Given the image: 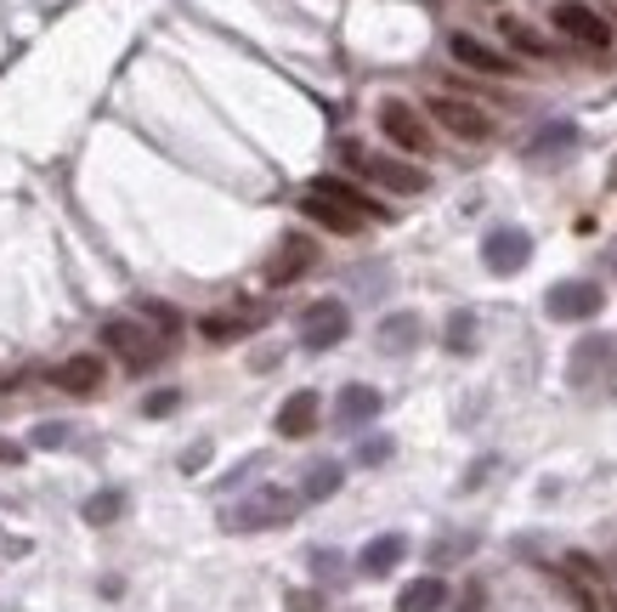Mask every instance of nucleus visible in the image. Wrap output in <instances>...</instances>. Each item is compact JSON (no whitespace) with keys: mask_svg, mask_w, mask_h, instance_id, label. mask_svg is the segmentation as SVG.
I'll return each mask as SVG.
<instances>
[{"mask_svg":"<svg viewBox=\"0 0 617 612\" xmlns=\"http://www.w3.org/2000/svg\"><path fill=\"white\" fill-rule=\"evenodd\" d=\"M295 510H301V494H290V488H255L239 505L221 510V528L227 533H266V528H283Z\"/></svg>","mask_w":617,"mask_h":612,"instance_id":"obj_1","label":"nucleus"},{"mask_svg":"<svg viewBox=\"0 0 617 612\" xmlns=\"http://www.w3.org/2000/svg\"><path fill=\"white\" fill-rule=\"evenodd\" d=\"M566 381L578 392H600V386H617V335H584L566 357Z\"/></svg>","mask_w":617,"mask_h":612,"instance_id":"obj_2","label":"nucleus"},{"mask_svg":"<svg viewBox=\"0 0 617 612\" xmlns=\"http://www.w3.org/2000/svg\"><path fill=\"white\" fill-rule=\"evenodd\" d=\"M352 165H363V176L374 181V187H391V194H425L431 187V176L425 170H414V165H402V159H386V154H363L357 143H346L341 148Z\"/></svg>","mask_w":617,"mask_h":612,"instance_id":"obj_3","label":"nucleus"},{"mask_svg":"<svg viewBox=\"0 0 617 612\" xmlns=\"http://www.w3.org/2000/svg\"><path fill=\"white\" fill-rule=\"evenodd\" d=\"M346 335H352V312L341 301H312L306 307V318H301V346L306 352H335Z\"/></svg>","mask_w":617,"mask_h":612,"instance_id":"obj_4","label":"nucleus"},{"mask_svg":"<svg viewBox=\"0 0 617 612\" xmlns=\"http://www.w3.org/2000/svg\"><path fill=\"white\" fill-rule=\"evenodd\" d=\"M379 131H386L402 154H431V125H425V114L414 103H402V97L379 103Z\"/></svg>","mask_w":617,"mask_h":612,"instance_id":"obj_5","label":"nucleus"},{"mask_svg":"<svg viewBox=\"0 0 617 612\" xmlns=\"http://www.w3.org/2000/svg\"><path fill=\"white\" fill-rule=\"evenodd\" d=\"M103 346L119 352L130 369H154V363H159V341L142 329V318H108V323H103Z\"/></svg>","mask_w":617,"mask_h":612,"instance_id":"obj_6","label":"nucleus"},{"mask_svg":"<svg viewBox=\"0 0 617 612\" xmlns=\"http://www.w3.org/2000/svg\"><path fill=\"white\" fill-rule=\"evenodd\" d=\"M600 284L595 278H561V284L544 295V307H550V318L555 323H584V318H595L600 312Z\"/></svg>","mask_w":617,"mask_h":612,"instance_id":"obj_7","label":"nucleus"},{"mask_svg":"<svg viewBox=\"0 0 617 612\" xmlns=\"http://www.w3.org/2000/svg\"><path fill=\"white\" fill-rule=\"evenodd\" d=\"M550 23L566 34V40H578V45H611V23L595 12V7H584V0H555L550 7Z\"/></svg>","mask_w":617,"mask_h":612,"instance_id":"obj_8","label":"nucleus"},{"mask_svg":"<svg viewBox=\"0 0 617 612\" xmlns=\"http://www.w3.org/2000/svg\"><path fill=\"white\" fill-rule=\"evenodd\" d=\"M482 261H488V272H499V278L521 272V267L533 261V232H527V227H493L488 239H482Z\"/></svg>","mask_w":617,"mask_h":612,"instance_id":"obj_9","label":"nucleus"},{"mask_svg":"<svg viewBox=\"0 0 617 612\" xmlns=\"http://www.w3.org/2000/svg\"><path fill=\"white\" fill-rule=\"evenodd\" d=\"M425 114H431L448 136H459V143H488V136H493V120L477 108V103H459V97H431V108H425Z\"/></svg>","mask_w":617,"mask_h":612,"instance_id":"obj_10","label":"nucleus"},{"mask_svg":"<svg viewBox=\"0 0 617 612\" xmlns=\"http://www.w3.org/2000/svg\"><path fill=\"white\" fill-rule=\"evenodd\" d=\"M317 261V245L306 239V232H290V239L278 245V256L266 261V284H295V278H306Z\"/></svg>","mask_w":617,"mask_h":612,"instance_id":"obj_11","label":"nucleus"},{"mask_svg":"<svg viewBox=\"0 0 617 612\" xmlns=\"http://www.w3.org/2000/svg\"><path fill=\"white\" fill-rule=\"evenodd\" d=\"M448 52H453V63H464V69H477V74H515V63L499 52V45H488V40H477V34H448Z\"/></svg>","mask_w":617,"mask_h":612,"instance_id":"obj_12","label":"nucleus"},{"mask_svg":"<svg viewBox=\"0 0 617 612\" xmlns=\"http://www.w3.org/2000/svg\"><path fill=\"white\" fill-rule=\"evenodd\" d=\"M317 414H323V397H317V392L283 397V408H278V437H290V443L312 437V432H317Z\"/></svg>","mask_w":617,"mask_h":612,"instance_id":"obj_13","label":"nucleus"},{"mask_svg":"<svg viewBox=\"0 0 617 612\" xmlns=\"http://www.w3.org/2000/svg\"><path fill=\"white\" fill-rule=\"evenodd\" d=\"M52 386L69 392V397H91V392L103 386V363H97V352H80V357L57 363V369H52Z\"/></svg>","mask_w":617,"mask_h":612,"instance_id":"obj_14","label":"nucleus"},{"mask_svg":"<svg viewBox=\"0 0 617 612\" xmlns=\"http://www.w3.org/2000/svg\"><path fill=\"white\" fill-rule=\"evenodd\" d=\"M312 194H323V199L346 205V210H352V216H363V221H386V205L368 199L363 187H352V181H341V176H317V181H312Z\"/></svg>","mask_w":617,"mask_h":612,"instance_id":"obj_15","label":"nucleus"},{"mask_svg":"<svg viewBox=\"0 0 617 612\" xmlns=\"http://www.w3.org/2000/svg\"><path fill=\"white\" fill-rule=\"evenodd\" d=\"M419 335H425V323H419L414 312H391V318H379L374 346L386 352V357H402V352H414V346H419Z\"/></svg>","mask_w":617,"mask_h":612,"instance_id":"obj_16","label":"nucleus"},{"mask_svg":"<svg viewBox=\"0 0 617 612\" xmlns=\"http://www.w3.org/2000/svg\"><path fill=\"white\" fill-rule=\"evenodd\" d=\"M379 403H386V397H379L374 386H363V381H357V386H346V392L335 397V426H341V432L368 426V419L379 414Z\"/></svg>","mask_w":617,"mask_h":612,"instance_id":"obj_17","label":"nucleus"},{"mask_svg":"<svg viewBox=\"0 0 617 612\" xmlns=\"http://www.w3.org/2000/svg\"><path fill=\"white\" fill-rule=\"evenodd\" d=\"M301 216H312L317 227H328V232H341V239H352V232L363 227V216H352L346 205H335V199H323V194H301Z\"/></svg>","mask_w":617,"mask_h":612,"instance_id":"obj_18","label":"nucleus"},{"mask_svg":"<svg viewBox=\"0 0 617 612\" xmlns=\"http://www.w3.org/2000/svg\"><path fill=\"white\" fill-rule=\"evenodd\" d=\"M402 556H408V539H402V533H379V539H368V544H363L357 568H363L368 579H386Z\"/></svg>","mask_w":617,"mask_h":612,"instance_id":"obj_19","label":"nucleus"},{"mask_svg":"<svg viewBox=\"0 0 617 612\" xmlns=\"http://www.w3.org/2000/svg\"><path fill=\"white\" fill-rule=\"evenodd\" d=\"M346 483V465L341 459H312L306 465V477H301V499L306 505H323V499H335Z\"/></svg>","mask_w":617,"mask_h":612,"instance_id":"obj_20","label":"nucleus"},{"mask_svg":"<svg viewBox=\"0 0 617 612\" xmlns=\"http://www.w3.org/2000/svg\"><path fill=\"white\" fill-rule=\"evenodd\" d=\"M566 148H578V125L573 120H550L544 131L527 136V148H521V154H527V159H550V154H566Z\"/></svg>","mask_w":617,"mask_h":612,"instance_id":"obj_21","label":"nucleus"},{"mask_svg":"<svg viewBox=\"0 0 617 612\" xmlns=\"http://www.w3.org/2000/svg\"><path fill=\"white\" fill-rule=\"evenodd\" d=\"M442 601H448V584H442L437 573H425V579H414V584L397 595V612H442Z\"/></svg>","mask_w":617,"mask_h":612,"instance_id":"obj_22","label":"nucleus"},{"mask_svg":"<svg viewBox=\"0 0 617 612\" xmlns=\"http://www.w3.org/2000/svg\"><path fill=\"white\" fill-rule=\"evenodd\" d=\"M261 323H266V312H232V318L221 312V318H205L199 329L210 341H239V335H250V329H261Z\"/></svg>","mask_w":617,"mask_h":612,"instance_id":"obj_23","label":"nucleus"},{"mask_svg":"<svg viewBox=\"0 0 617 612\" xmlns=\"http://www.w3.org/2000/svg\"><path fill=\"white\" fill-rule=\"evenodd\" d=\"M80 516L91 528H108V522H119L125 516V488H103V494H91L85 505H80Z\"/></svg>","mask_w":617,"mask_h":612,"instance_id":"obj_24","label":"nucleus"},{"mask_svg":"<svg viewBox=\"0 0 617 612\" xmlns=\"http://www.w3.org/2000/svg\"><path fill=\"white\" fill-rule=\"evenodd\" d=\"M499 29H504V40L515 45V52H527V58H550V40H544V34H533L521 18H504Z\"/></svg>","mask_w":617,"mask_h":612,"instance_id":"obj_25","label":"nucleus"},{"mask_svg":"<svg viewBox=\"0 0 617 612\" xmlns=\"http://www.w3.org/2000/svg\"><path fill=\"white\" fill-rule=\"evenodd\" d=\"M470 341H477V318L459 307V312L448 318V352H470Z\"/></svg>","mask_w":617,"mask_h":612,"instance_id":"obj_26","label":"nucleus"},{"mask_svg":"<svg viewBox=\"0 0 617 612\" xmlns=\"http://www.w3.org/2000/svg\"><path fill=\"white\" fill-rule=\"evenodd\" d=\"M136 318H148L154 329H159V335H176V329H181V318L170 312V301H142V312Z\"/></svg>","mask_w":617,"mask_h":612,"instance_id":"obj_27","label":"nucleus"},{"mask_svg":"<svg viewBox=\"0 0 617 612\" xmlns=\"http://www.w3.org/2000/svg\"><path fill=\"white\" fill-rule=\"evenodd\" d=\"M69 437H74L69 419H45V426H34V448H63Z\"/></svg>","mask_w":617,"mask_h":612,"instance_id":"obj_28","label":"nucleus"},{"mask_svg":"<svg viewBox=\"0 0 617 612\" xmlns=\"http://www.w3.org/2000/svg\"><path fill=\"white\" fill-rule=\"evenodd\" d=\"M470 550H477V533H459V539H437L431 561H459V556H470Z\"/></svg>","mask_w":617,"mask_h":612,"instance_id":"obj_29","label":"nucleus"},{"mask_svg":"<svg viewBox=\"0 0 617 612\" xmlns=\"http://www.w3.org/2000/svg\"><path fill=\"white\" fill-rule=\"evenodd\" d=\"M312 573H317V579H328V584H341V573H346V561H341L335 550H312Z\"/></svg>","mask_w":617,"mask_h":612,"instance_id":"obj_30","label":"nucleus"},{"mask_svg":"<svg viewBox=\"0 0 617 612\" xmlns=\"http://www.w3.org/2000/svg\"><path fill=\"white\" fill-rule=\"evenodd\" d=\"M176 408H181V392H170V386L142 403V414H148V419H165V414H176Z\"/></svg>","mask_w":617,"mask_h":612,"instance_id":"obj_31","label":"nucleus"},{"mask_svg":"<svg viewBox=\"0 0 617 612\" xmlns=\"http://www.w3.org/2000/svg\"><path fill=\"white\" fill-rule=\"evenodd\" d=\"M386 459H391V437H368L357 448V465H386Z\"/></svg>","mask_w":617,"mask_h":612,"instance_id":"obj_32","label":"nucleus"},{"mask_svg":"<svg viewBox=\"0 0 617 612\" xmlns=\"http://www.w3.org/2000/svg\"><path fill=\"white\" fill-rule=\"evenodd\" d=\"M323 601L312 595V590H290V612H317Z\"/></svg>","mask_w":617,"mask_h":612,"instance_id":"obj_33","label":"nucleus"},{"mask_svg":"<svg viewBox=\"0 0 617 612\" xmlns=\"http://www.w3.org/2000/svg\"><path fill=\"white\" fill-rule=\"evenodd\" d=\"M0 465H23V443H7V437H0Z\"/></svg>","mask_w":617,"mask_h":612,"instance_id":"obj_34","label":"nucleus"},{"mask_svg":"<svg viewBox=\"0 0 617 612\" xmlns=\"http://www.w3.org/2000/svg\"><path fill=\"white\" fill-rule=\"evenodd\" d=\"M205 459H210V448H205V443H199V448H194V454H181V470H199V465H205Z\"/></svg>","mask_w":617,"mask_h":612,"instance_id":"obj_35","label":"nucleus"},{"mask_svg":"<svg viewBox=\"0 0 617 612\" xmlns=\"http://www.w3.org/2000/svg\"><path fill=\"white\" fill-rule=\"evenodd\" d=\"M611 612H617V601H611Z\"/></svg>","mask_w":617,"mask_h":612,"instance_id":"obj_36","label":"nucleus"}]
</instances>
